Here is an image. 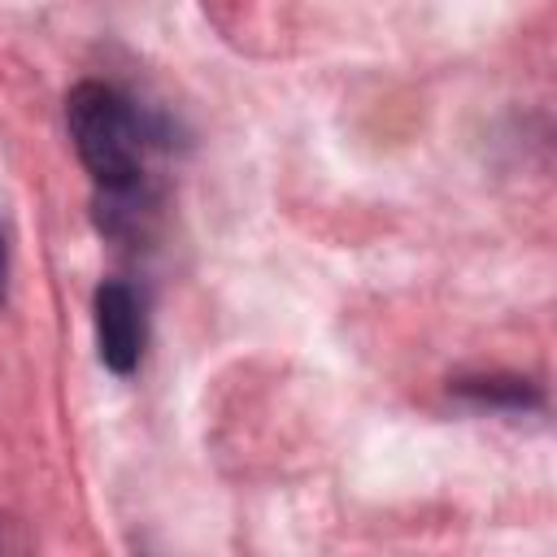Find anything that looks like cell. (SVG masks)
Instances as JSON below:
<instances>
[{"instance_id": "6da1fadb", "label": "cell", "mask_w": 557, "mask_h": 557, "mask_svg": "<svg viewBox=\"0 0 557 557\" xmlns=\"http://www.w3.org/2000/svg\"><path fill=\"white\" fill-rule=\"evenodd\" d=\"M70 139L78 161L104 191H135L144 178V148L148 131L135 104L109 83H78L65 96Z\"/></svg>"}, {"instance_id": "7a4b0ae2", "label": "cell", "mask_w": 557, "mask_h": 557, "mask_svg": "<svg viewBox=\"0 0 557 557\" xmlns=\"http://www.w3.org/2000/svg\"><path fill=\"white\" fill-rule=\"evenodd\" d=\"M144 300L131 283H100L96 292V344H100V361L113 374H131L144 357Z\"/></svg>"}, {"instance_id": "3957f363", "label": "cell", "mask_w": 557, "mask_h": 557, "mask_svg": "<svg viewBox=\"0 0 557 557\" xmlns=\"http://www.w3.org/2000/svg\"><path fill=\"white\" fill-rule=\"evenodd\" d=\"M4 283H9V252H4V235H0V300H4Z\"/></svg>"}]
</instances>
